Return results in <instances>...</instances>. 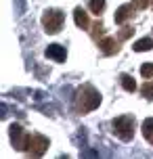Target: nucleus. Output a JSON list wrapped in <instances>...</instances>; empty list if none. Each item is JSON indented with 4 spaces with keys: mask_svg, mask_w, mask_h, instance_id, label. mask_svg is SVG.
<instances>
[{
    "mask_svg": "<svg viewBox=\"0 0 153 159\" xmlns=\"http://www.w3.org/2000/svg\"><path fill=\"white\" fill-rule=\"evenodd\" d=\"M103 32H105V27L101 21H97V23L92 25V38L97 40V42H99V36H103Z\"/></svg>",
    "mask_w": 153,
    "mask_h": 159,
    "instance_id": "nucleus-16",
    "label": "nucleus"
},
{
    "mask_svg": "<svg viewBox=\"0 0 153 159\" xmlns=\"http://www.w3.org/2000/svg\"><path fill=\"white\" fill-rule=\"evenodd\" d=\"M141 94L145 96L147 101H153V82H149V80H147L145 84L141 86Z\"/></svg>",
    "mask_w": 153,
    "mask_h": 159,
    "instance_id": "nucleus-14",
    "label": "nucleus"
},
{
    "mask_svg": "<svg viewBox=\"0 0 153 159\" xmlns=\"http://www.w3.org/2000/svg\"><path fill=\"white\" fill-rule=\"evenodd\" d=\"M132 34H134V30H132L130 25H126V27H122V30H120V34H118V38H120V40H128L130 36H132Z\"/></svg>",
    "mask_w": 153,
    "mask_h": 159,
    "instance_id": "nucleus-17",
    "label": "nucleus"
},
{
    "mask_svg": "<svg viewBox=\"0 0 153 159\" xmlns=\"http://www.w3.org/2000/svg\"><path fill=\"white\" fill-rule=\"evenodd\" d=\"M132 4H134L137 11H143V8H147L149 4H151V0H132Z\"/></svg>",
    "mask_w": 153,
    "mask_h": 159,
    "instance_id": "nucleus-18",
    "label": "nucleus"
},
{
    "mask_svg": "<svg viewBox=\"0 0 153 159\" xmlns=\"http://www.w3.org/2000/svg\"><path fill=\"white\" fill-rule=\"evenodd\" d=\"M88 8L95 15H101L105 11V0H88Z\"/></svg>",
    "mask_w": 153,
    "mask_h": 159,
    "instance_id": "nucleus-13",
    "label": "nucleus"
},
{
    "mask_svg": "<svg viewBox=\"0 0 153 159\" xmlns=\"http://www.w3.org/2000/svg\"><path fill=\"white\" fill-rule=\"evenodd\" d=\"M141 75L147 80H151L153 78V63H145L143 67H141Z\"/></svg>",
    "mask_w": 153,
    "mask_h": 159,
    "instance_id": "nucleus-15",
    "label": "nucleus"
},
{
    "mask_svg": "<svg viewBox=\"0 0 153 159\" xmlns=\"http://www.w3.org/2000/svg\"><path fill=\"white\" fill-rule=\"evenodd\" d=\"M46 57L53 59V61H57V63H63L65 59H67V50H65L61 44H50V46L46 48Z\"/></svg>",
    "mask_w": 153,
    "mask_h": 159,
    "instance_id": "nucleus-8",
    "label": "nucleus"
},
{
    "mask_svg": "<svg viewBox=\"0 0 153 159\" xmlns=\"http://www.w3.org/2000/svg\"><path fill=\"white\" fill-rule=\"evenodd\" d=\"M134 11H137V8H134V4H122V7L115 11V17H113V19H115V23H118V25L126 23L128 19H132V17H134Z\"/></svg>",
    "mask_w": 153,
    "mask_h": 159,
    "instance_id": "nucleus-6",
    "label": "nucleus"
},
{
    "mask_svg": "<svg viewBox=\"0 0 153 159\" xmlns=\"http://www.w3.org/2000/svg\"><path fill=\"white\" fill-rule=\"evenodd\" d=\"M73 21H76V25H78V27H82V30H88V25H90L88 13H86L82 7H78L76 11H73Z\"/></svg>",
    "mask_w": 153,
    "mask_h": 159,
    "instance_id": "nucleus-9",
    "label": "nucleus"
},
{
    "mask_svg": "<svg viewBox=\"0 0 153 159\" xmlns=\"http://www.w3.org/2000/svg\"><path fill=\"white\" fill-rule=\"evenodd\" d=\"M99 105H101V94H99V90L86 84V86H82L78 90V94H76V109L80 113H88V111H95Z\"/></svg>",
    "mask_w": 153,
    "mask_h": 159,
    "instance_id": "nucleus-1",
    "label": "nucleus"
},
{
    "mask_svg": "<svg viewBox=\"0 0 153 159\" xmlns=\"http://www.w3.org/2000/svg\"><path fill=\"white\" fill-rule=\"evenodd\" d=\"M141 130H143V136H145V140H147L149 144H153V117H147L145 121H143Z\"/></svg>",
    "mask_w": 153,
    "mask_h": 159,
    "instance_id": "nucleus-10",
    "label": "nucleus"
},
{
    "mask_svg": "<svg viewBox=\"0 0 153 159\" xmlns=\"http://www.w3.org/2000/svg\"><path fill=\"white\" fill-rule=\"evenodd\" d=\"M151 4H153V0H151Z\"/></svg>",
    "mask_w": 153,
    "mask_h": 159,
    "instance_id": "nucleus-19",
    "label": "nucleus"
},
{
    "mask_svg": "<svg viewBox=\"0 0 153 159\" xmlns=\"http://www.w3.org/2000/svg\"><path fill=\"white\" fill-rule=\"evenodd\" d=\"M63 21H65V15H63V11H59V8H49V11H44V15H42L44 32L50 34V36H55V34L61 32Z\"/></svg>",
    "mask_w": 153,
    "mask_h": 159,
    "instance_id": "nucleus-3",
    "label": "nucleus"
},
{
    "mask_svg": "<svg viewBox=\"0 0 153 159\" xmlns=\"http://www.w3.org/2000/svg\"><path fill=\"white\" fill-rule=\"evenodd\" d=\"M132 48H134L137 52H145V50H151V48H153V38H149V36H147V38L137 40Z\"/></svg>",
    "mask_w": 153,
    "mask_h": 159,
    "instance_id": "nucleus-12",
    "label": "nucleus"
},
{
    "mask_svg": "<svg viewBox=\"0 0 153 159\" xmlns=\"http://www.w3.org/2000/svg\"><path fill=\"white\" fill-rule=\"evenodd\" d=\"M99 48H101V52L103 55H107V57H111V55H115L118 50H120V46H118V42H115V38H101L99 40Z\"/></svg>",
    "mask_w": 153,
    "mask_h": 159,
    "instance_id": "nucleus-7",
    "label": "nucleus"
},
{
    "mask_svg": "<svg viewBox=\"0 0 153 159\" xmlns=\"http://www.w3.org/2000/svg\"><path fill=\"white\" fill-rule=\"evenodd\" d=\"M27 140H30V134H25L23 128L19 124H13L11 126V143H13V147L19 149V151H25L27 149Z\"/></svg>",
    "mask_w": 153,
    "mask_h": 159,
    "instance_id": "nucleus-5",
    "label": "nucleus"
},
{
    "mask_svg": "<svg viewBox=\"0 0 153 159\" xmlns=\"http://www.w3.org/2000/svg\"><path fill=\"white\" fill-rule=\"evenodd\" d=\"M111 126H113V134L118 136L120 140H124V143L132 140V136H134V117L132 115H120V117H115Z\"/></svg>",
    "mask_w": 153,
    "mask_h": 159,
    "instance_id": "nucleus-2",
    "label": "nucleus"
},
{
    "mask_svg": "<svg viewBox=\"0 0 153 159\" xmlns=\"http://www.w3.org/2000/svg\"><path fill=\"white\" fill-rule=\"evenodd\" d=\"M46 149H49V138L42 136V134H32L30 140H27V149L25 151L36 155V157H40V155L46 153Z\"/></svg>",
    "mask_w": 153,
    "mask_h": 159,
    "instance_id": "nucleus-4",
    "label": "nucleus"
},
{
    "mask_svg": "<svg viewBox=\"0 0 153 159\" xmlns=\"http://www.w3.org/2000/svg\"><path fill=\"white\" fill-rule=\"evenodd\" d=\"M120 82H122V88H124L126 92H134V90H137V82H134V78L128 75V73H122Z\"/></svg>",
    "mask_w": 153,
    "mask_h": 159,
    "instance_id": "nucleus-11",
    "label": "nucleus"
}]
</instances>
